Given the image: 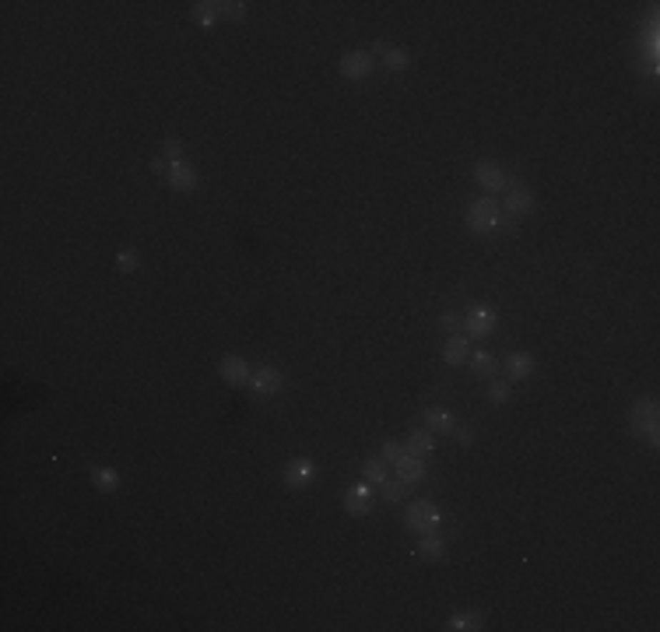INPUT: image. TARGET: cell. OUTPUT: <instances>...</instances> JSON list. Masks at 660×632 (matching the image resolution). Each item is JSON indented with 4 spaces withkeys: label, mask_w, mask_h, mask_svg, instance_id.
<instances>
[{
    "label": "cell",
    "mask_w": 660,
    "mask_h": 632,
    "mask_svg": "<svg viewBox=\"0 0 660 632\" xmlns=\"http://www.w3.org/2000/svg\"><path fill=\"white\" fill-rule=\"evenodd\" d=\"M404 523H408L411 531H418V534H432V531H439V527H443V513H439V506L436 503L418 499L414 506H408Z\"/></svg>",
    "instance_id": "cell-1"
},
{
    "label": "cell",
    "mask_w": 660,
    "mask_h": 632,
    "mask_svg": "<svg viewBox=\"0 0 660 632\" xmlns=\"http://www.w3.org/2000/svg\"><path fill=\"white\" fill-rule=\"evenodd\" d=\"M632 432L636 436H646L650 446L660 443V432H657V401L654 397H643L636 408H632Z\"/></svg>",
    "instance_id": "cell-2"
},
{
    "label": "cell",
    "mask_w": 660,
    "mask_h": 632,
    "mask_svg": "<svg viewBox=\"0 0 660 632\" xmlns=\"http://www.w3.org/2000/svg\"><path fill=\"white\" fill-rule=\"evenodd\" d=\"M499 214H502V208H499L495 197H478V201H471V208H467V225H471L474 232H495Z\"/></svg>",
    "instance_id": "cell-3"
},
{
    "label": "cell",
    "mask_w": 660,
    "mask_h": 632,
    "mask_svg": "<svg viewBox=\"0 0 660 632\" xmlns=\"http://www.w3.org/2000/svg\"><path fill=\"white\" fill-rule=\"evenodd\" d=\"M341 74L344 78H351V81H362V78H369L372 74V67H376V60H372L366 49H351V53H344L341 56Z\"/></svg>",
    "instance_id": "cell-4"
},
{
    "label": "cell",
    "mask_w": 660,
    "mask_h": 632,
    "mask_svg": "<svg viewBox=\"0 0 660 632\" xmlns=\"http://www.w3.org/2000/svg\"><path fill=\"white\" fill-rule=\"evenodd\" d=\"M495 323H499V316L489 306H471L467 316H464V331L471 337H489L495 331Z\"/></svg>",
    "instance_id": "cell-5"
},
{
    "label": "cell",
    "mask_w": 660,
    "mask_h": 632,
    "mask_svg": "<svg viewBox=\"0 0 660 632\" xmlns=\"http://www.w3.org/2000/svg\"><path fill=\"white\" fill-rule=\"evenodd\" d=\"M474 179H478V186L485 190V197H495L499 190H506V186H509L506 172L495 166V162H478V166H474Z\"/></svg>",
    "instance_id": "cell-6"
},
{
    "label": "cell",
    "mask_w": 660,
    "mask_h": 632,
    "mask_svg": "<svg viewBox=\"0 0 660 632\" xmlns=\"http://www.w3.org/2000/svg\"><path fill=\"white\" fill-rule=\"evenodd\" d=\"M218 373H221V379L229 386H246L249 376H253V369H249V362L243 355H225L221 366H218Z\"/></svg>",
    "instance_id": "cell-7"
},
{
    "label": "cell",
    "mask_w": 660,
    "mask_h": 632,
    "mask_svg": "<svg viewBox=\"0 0 660 632\" xmlns=\"http://www.w3.org/2000/svg\"><path fill=\"white\" fill-rule=\"evenodd\" d=\"M499 208L506 211V214H513V218H524V214L534 211V194L524 190V186H509V190H506V201H502Z\"/></svg>",
    "instance_id": "cell-8"
},
{
    "label": "cell",
    "mask_w": 660,
    "mask_h": 632,
    "mask_svg": "<svg viewBox=\"0 0 660 632\" xmlns=\"http://www.w3.org/2000/svg\"><path fill=\"white\" fill-rule=\"evenodd\" d=\"M344 509L351 513V516H366L372 509V488L369 481H359V485H351L348 492H344Z\"/></svg>",
    "instance_id": "cell-9"
},
{
    "label": "cell",
    "mask_w": 660,
    "mask_h": 632,
    "mask_svg": "<svg viewBox=\"0 0 660 632\" xmlns=\"http://www.w3.org/2000/svg\"><path fill=\"white\" fill-rule=\"evenodd\" d=\"M313 474H316V467H313V461H291L289 467H285V485L289 488H306V485H313Z\"/></svg>",
    "instance_id": "cell-10"
},
{
    "label": "cell",
    "mask_w": 660,
    "mask_h": 632,
    "mask_svg": "<svg viewBox=\"0 0 660 632\" xmlns=\"http://www.w3.org/2000/svg\"><path fill=\"white\" fill-rule=\"evenodd\" d=\"M165 179H169L172 190H194L197 186V172H194V166H186V162H169Z\"/></svg>",
    "instance_id": "cell-11"
},
{
    "label": "cell",
    "mask_w": 660,
    "mask_h": 632,
    "mask_svg": "<svg viewBox=\"0 0 660 632\" xmlns=\"http://www.w3.org/2000/svg\"><path fill=\"white\" fill-rule=\"evenodd\" d=\"M471 358V341L464 334H454L446 344H443V362L446 366H464Z\"/></svg>",
    "instance_id": "cell-12"
},
{
    "label": "cell",
    "mask_w": 660,
    "mask_h": 632,
    "mask_svg": "<svg viewBox=\"0 0 660 632\" xmlns=\"http://www.w3.org/2000/svg\"><path fill=\"white\" fill-rule=\"evenodd\" d=\"M249 386H253L256 393H278V390H281V373H278V369H253Z\"/></svg>",
    "instance_id": "cell-13"
},
{
    "label": "cell",
    "mask_w": 660,
    "mask_h": 632,
    "mask_svg": "<svg viewBox=\"0 0 660 632\" xmlns=\"http://www.w3.org/2000/svg\"><path fill=\"white\" fill-rule=\"evenodd\" d=\"M394 467H397V478H401L404 485H418V481L425 478V463H421V457H411V453L401 457Z\"/></svg>",
    "instance_id": "cell-14"
},
{
    "label": "cell",
    "mask_w": 660,
    "mask_h": 632,
    "mask_svg": "<svg viewBox=\"0 0 660 632\" xmlns=\"http://www.w3.org/2000/svg\"><path fill=\"white\" fill-rule=\"evenodd\" d=\"M502 369H506V376L509 379H527L531 373H534V358H531L527 351H513V355L506 358V366H502Z\"/></svg>",
    "instance_id": "cell-15"
},
{
    "label": "cell",
    "mask_w": 660,
    "mask_h": 632,
    "mask_svg": "<svg viewBox=\"0 0 660 632\" xmlns=\"http://www.w3.org/2000/svg\"><path fill=\"white\" fill-rule=\"evenodd\" d=\"M432 446H436V439H432L429 428H411V436H408V443H404V450H408L411 457H429Z\"/></svg>",
    "instance_id": "cell-16"
},
{
    "label": "cell",
    "mask_w": 660,
    "mask_h": 632,
    "mask_svg": "<svg viewBox=\"0 0 660 632\" xmlns=\"http://www.w3.org/2000/svg\"><path fill=\"white\" fill-rule=\"evenodd\" d=\"M443 551H446V541L439 538V531H432V534H421V541H418V555H421L425 562H436V558H443Z\"/></svg>",
    "instance_id": "cell-17"
},
{
    "label": "cell",
    "mask_w": 660,
    "mask_h": 632,
    "mask_svg": "<svg viewBox=\"0 0 660 632\" xmlns=\"http://www.w3.org/2000/svg\"><path fill=\"white\" fill-rule=\"evenodd\" d=\"M425 428L429 432H450L454 428V415L446 408H425Z\"/></svg>",
    "instance_id": "cell-18"
},
{
    "label": "cell",
    "mask_w": 660,
    "mask_h": 632,
    "mask_svg": "<svg viewBox=\"0 0 660 632\" xmlns=\"http://www.w3.org/2000/svg\"><path fill=\"white\" fill-rule=\"evenodd\" d=\"M495 369H499L495 355H489V351H474V355H471V373L478 379H492Z\"/></svg>",
    "instance_id": "cell-19"
},
{
    "label": "cell",
    "mask_w": 660,
    "mask_h": 632,
    "mask_svg": "<svg viewBox=\"0 0 660 632\" xmlns=\"http://www.w3.org/2000/svg\"><path fill=\"white\" fill-rule=\"evenodd\" d=\"M91 481H95L99 492H116V488H120V474H116L113 467H95V471H91Z\"/></svg>",
    "instance_id": "cell-20"
},
{
    "label": "cell",
    "mask_w": 660,
    "mask_h": 632,
    "mask_svg": "<svg viewBox=\"0 0 660 632\" xmlns=\"http://www.w3.org/2000/svg\"><path fill=\"white\" fill-rule=\"evenodd\" d=\"M362 478H366L369 485H383V481H386V461H383V457H372V461H366V467H362Z\"/></svg>",
    "instance_id": "cell-21"
},
{
    "label": "cell",
    "mask_w": 660,
    "mask_h": 632,
    "mask_svg": "<svg viewBox=\"0 0 660 632\" xmlns=\"http://www.w3.org/2000/svg\"><path fill=\"white\" fill-rule=\"evenodd\" d=\"M408 64H411L408 49H386V56H383V67H386V71H394V74L408 71Z\"/></svg>",
    "instance_id": "cell-22"
},
{
    "label": "cell",
    "mask_w": 660,
    "mask_h": 632,
    "mask_svg": "<svg viewBox=\"0 0 660 632\" xmlns=\"http://www.w3.org/2000/svg\"><path fill=\"white\" fill-rule=\"evenodd\" d=\"M194 18H197L201 25H218V21H221V18H218V4H211V0L194 4Z\"/></svg>",
    "instance_id": "cell-23"
},
{
    "label": "cell",
    "mask_w": 660,
    "mask_h": 632,
    "mask_svg": "<svg viewBox=\"0 0 660 632\" xmlns=\"http://www.w3.org/2000/svg\"><path fill=\"white\" fill-rule=\"evenodd\" d=\"M383 496H386V503H404L408 485H404L401 478H386V481H383Z\"/></svg>",
    "instance_id": "cell-24"
},
{
    "label": "cell",
    "mask_w": 660,
    "mask_h": 632,
    "mask_svg": "<svg viewBox=\"0 0 660 632\" xmlns=\"http://www.w3.org/2000/svg\"><path fill=\"white\" fill-rule=\"evenodd\" d=\"M446 629H456V632H467V629L474 632V629H481V615H474V611H471V615H454V618L446 622Z\"/></svg>",
    "instance_id": "cell-25"
},
{
    "label": "cell",
    "mask_w": 660,
    "mask_h": 632,
    "mask_svg": "<svg viewBox=\"0 0 660 632\" xmlns=\"http://www.w3.org/2000/svg\"><path fill=\"white\" fill-rule=\"evenodd\" d=\"M218 18L239 21V18H246V4L243 0H225V4H218Z\"/></svg>",
    "instance_id": "cell-26"
},
{
    "label": "cell",
    "mask_w": 660,
    "mask_h": 632,
    "mask_svg": "<svg viewBox=\"0 0 660 632\" xmlns=\"http://www.w3.org/2000/svg\"><path fill=\"white\" fill-rule=\"evenodd\" d=\"M509 393H513V390H509V379H492V383H489V397H492L495 404H506Z\"/></svg>",
    "instance_id": "cell-27"
},
{
    "label": "cell",
    "mask_w": 660,
    "mask_h": 632,
    "mask_svg": "<svg viewBox=\"0 0 660 632\" xmlns=\"http://www.w3.org/2000/svg\"><path fill=\"white\" fill-rule=\"evenodd\" d=\"M401 457H408L404 443H397V439H386V443H383V461H386V463H397Z\"/></svg>",
    "instance_id": "cell-28"
},
{
    "label": "cell",
    "mask_w": 660,
    "mask_h": 632,
    "mask_svg": "<svg viewBox=\"0 0 660 632\" xmlns=\"http://www.w3.org/2000/svg\"><path fill=\"white\" fill-rule=\"evenodd\" d=\"M137 264H141V256L134 250H124L120 256H116V267L124 271V274H130V271H137Z\"/></svg>",
    "instance_id": "cell-29"
},
{
    "label": "cell",
    "mask_w": 660,
    "mask_h": 632,
    "mask_svg": "<svg viewBox=\"0 0 660 632\" xmlns=\"http://www.w3.org/2000/svg\"><path fill=\"white\" fill-rule=\"evenodd\" d=\"M162 151H165V159H169V162H179V155H183V144H179L176 137H165V141H162Z\"/></svg>",
    "instance_id": "cell-30"
},
{
    "label": "cell",
    "mask_w": 660,
    "mask_h": 632,
    "mask_svg": "<svg viewBox=\"0 0 660 632\" xmlns=\"http://www.w3.org/2000/svg\"><path fill=\"white\" fill-rule=\"evenodd\" d=\"M439 323H443V331H446V334H460V327H464V320H460L456 313H443V316H439Z\"/></svg>",
    "instance_id": "cell-31"
},
{
    "label": "cell",
    "mask_w": 660,
    "mask_h": 632,
    "mask_svg": "<svg viewBox=\"0 0 660 632\" xmlns=\"http://www.w3.org/2000/svg\"><path fill=\"white\" fill-rule=\"evenodd\" d=\"M450 436H454L460 446H471V443H474V432H471L467 425H454V428H450Z\"/></svg>",
    "instance_id": "cell-32"
},
{
    "label": "cell",
    "mask_w": 660,
    "mask_h": 632,
    "mask_svg": "<svg viewBox=\"0 0 660 632\" xmlns=\"http://www.w3.org/2000/svg\"><path fill=\"white\" fill-rule=\"evenodd\" d=\"M495 232H506V236H509V232H516V218L502 211V214H499V221H495Z\"/></svg>",
    "instance_id": "cell-33"
},
{
    "label": "cell",
    "mask_w": 660,
    "mask_h": 632,
    "mask_svg": "<svg viewBox=\"0 0 660 632\" xmlns=\"http://www.w3.org/2000/svg\"><path fill=\"white\" fill-rule=\"evenodd\" d=\"M386 49H390L386 42H383V39H376V42H372V49H369V56H386Z\"/></svg>",
    "instance_id": "cell-34"
}]
</instances>
